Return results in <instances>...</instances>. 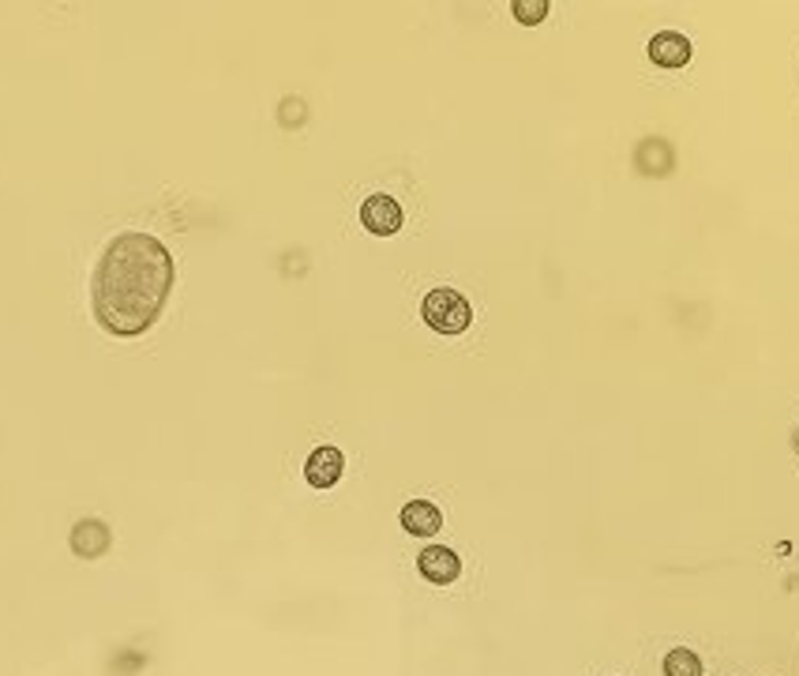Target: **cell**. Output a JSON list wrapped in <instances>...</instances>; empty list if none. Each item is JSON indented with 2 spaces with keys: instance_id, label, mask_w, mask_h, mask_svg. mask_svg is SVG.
Instances as JSON below:
<instances>
[{
  "instance_id": "7a4b0ae2",
  "label": "cell",
  "mask_w": 799,
  "mask_h": 676,
  "mask_svg": "<svg viewBox=\"0 0 799 676\" xmlns=\"http://www.w3.org/2000/svg\"><path fill=\"white\" fill-rule=\"evenodd\" d=\"M421 316H424V323H429L432 331H440V335H462V331L469 328V320H473V309H469V301L462 298L458 290L440 286V290H432L429 298H424Z\"/></svg>"
},
{
  "instance_id": "ba28073f",
  "label": "cell",
  "mask_w": 799,
  "mask_h": 676,
  "mask_svg": "<svg viewBox=\"0 0 799 676\" xmlns=\"http://www.w3.org/2000/svg\"><path fill=\"white\" fill-rule=\"evenodd\" d=\"M402 526L413 537H432V534H440L443 515L432 500H410V504L402 507Z\"/></svg>"
},
{
  "instance_id": "277c9868",
  "label": "cell",
  "mask_w": 799,
  "mask_h": 676,
  "mask_svg": "<svg viewBox=\"0 0 799 676\" xmlns=\"http://www.w3.org/2000/svg\"><path fill=\"white\" fill-rule=\"evenodd\" d=\"M417 568H421V576L435 582V587H451V582L462 576L458 552L447 549V545H429V549L417 557Z\"/></svg>"
},
{
  "instance_id": "8992f818",
  "label": "cell",
  "mask_w": 799,
  "mask_h": 676,
  "mask_svg": "<svg viewBox=\"0 0 799 676\" xmlns=\"http://www.w3.org/2000/svg\"><path fill=\"white\" fill-rule=\"evenodd\" d=\"M691 53L694 45L680 31H661L649 39V61L661 64V68H683V64H691Z\"/></svg>"
},
{
  "instance_id": "6da1fadb",
  "label": "cell",
  "mask_w": 799,
  "mask_h": 676,
  "mask_svg": "<svg viewBox=\"0 0 799 676\" xmlns=\"http://www.w3.org/2000/svg\"><path fill=\"white\" fill-rule=\"evenodd\" d=\"M173 293V256L151 234H120L106 245L95 279H90V301L95 320L109 335L136 339L170 304Z\"/></svg>"
},
{
  "instance_id": "30bf717a",
  "label": "cell",
  "mask_w": 799,
  "mask_h": 676,
  "mask_svg": "<svg viewBox=\"0 0 799 676\" xmlns=\"http://www.w3.org/2000/svg\"><path fill=\"white\" fill-rule=\"evenodd\" d=\"M515 20L518 23H526V26H537L548 15V0H515Z\"/></svg>"
},
{
  "instance_id": "3957f363",
  "label": "cell",
  "mask_w": 799,
  "mask_h": 676,
  "mask_svg": "<svg viewBox=\"0 0 799 676\" xmlns=\"http://www.w3.org/2000/svg\"><path fill=\"white\" fill-rule=\"evenodd\" d=\"M360 222H365L368 234L390 237L402 229V207H398L395 196H384V192H379V196H368L360 203Z\"/></svg>"
},
{
  "instance_id": "5b68a950",
  "label": "cell",
  "mask_w": 799,
  "mask_h": 676,
  "mask_svg": "<svg viewBox=\"0 0 799 676\" xmlns=\"http://www.w3.org/2000/svg\"><path fill=\"white\" fill-rule=\"evenodd\" d=\"M114 545V534H109L106 523L98 518H83V523L72 526V552L83 560H98L106 557V549Z\"/></svg>"
},
{
  "instance_id": "9c48e42d",
  "label": "cell",
  "mask_w": 799,
  "mask_h": 676,
  "mask_svg": "<svg viewBox=\"0 0 799 676\" xmlns=\"http://www.w3.org/2000/svg\"><path fill=\"white\" fill-rule=\"evenodd\" d=\"M665 676H702V662L694 651L687 646H676V651L665 654Z\"/></svg>"
},
{
  "instance_id": "8fae6325",
  "label": "cell",
  "mask_w": 799,
  "mask_h": 676,
  "mask_svg": "<svg viewBox=\"0 0 799 676\" xmlns=\"http://www.w3.org/2000/svg\"><path fill=\"white\" fill-rule=\"evenodd\" d=\"M796 448H799V432H796Z\"/></svg>"
},
{
  "instance_id": "52a82bcc",
  "label": "cell",
  "mask_w": 799,
  "mask_h": 676,
  "mask_svg": "<svg viewBox=\"0 0 799 676\" xmlns=\"http://www.w3.org/2000/svg\"><path fill=\"white\" fill-rule=\"evenodd\" d=\"M342 470H346V455L338 448H315L309 462H304V478L312 489H331L338 485Z\"/></svg>"
}]
</instances>
